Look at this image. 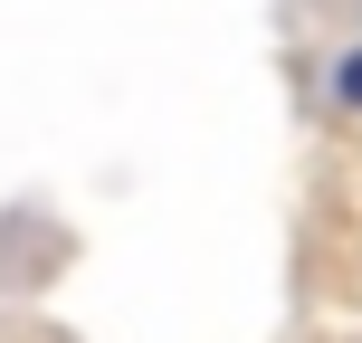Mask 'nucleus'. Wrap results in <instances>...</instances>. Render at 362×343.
I'll return each instance as SVG.
<instances>
[{
    "mask_svg": "<svg viewBox=\"0 0 362 343\" xmlns=\"http://www.w3.org/2000/svg\"><path fill=\"white\" fill-rule=\"evenodd\" d=\"M325 105H334V115H362V38L325 57Z\"/></svg>",
    "mask_w": 362,
    "mask_h": 343,
    "instance_id": "nucleus-1",
    "label": "nucleus"
}]
</instances>
